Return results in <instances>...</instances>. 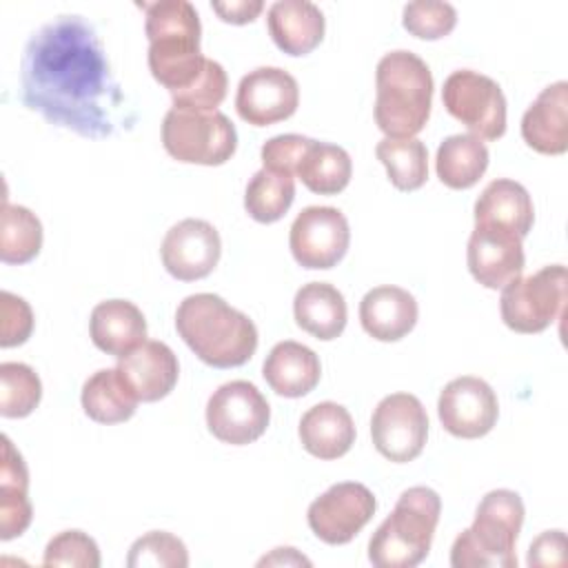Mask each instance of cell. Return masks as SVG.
I'll return each mask as SVG.
<instances>
[{
  "instance_id": "1",
  "label": "cell",
  "mask_w": 568,
  "mask_h": 568,
  "mask_svg": "<svg viewBox=\"0 0 568 568\" xmlns=\"http://www.w3.org/2000/svg\"><path fill=\"white\" fill-rule=\"evenodd\" d=\"M22 102L47 122L102 140L118 126L124 95L95 29L75 13L42 24L24 44Z\"/></svg>"
},
{
  "instance_id": "2",
  "label": "cell",
  "mask_w": 568,
  "mask_h": 568,
  "mask_svg": "<svg viewBox=\"0 0 568 568\" xmlns=\"http://www.w3.org/2000/svg\"><path fill=\"white\" fill-rule=\"evenodd\" d=\"M175 331L184 344L213 368L246 364L257 348L253 320L215 293H195L180 302Z\"/></svg>"
},
{
  "instance_id": "3",
  "label": "cell",
  "mask_w": 568,
  "mask_h": 568,
  "mask_svg": "<svg viewBox=\"0 0 568 568\" xmlns=\"http://www.w3.org/2000/svg\"><path fill=\"white\" fill-rule=\"evenodd\" d=\"M142 9L151 75L171 93L186 89L206 62L200 51L202 24L195 7L186 0H160L142 2Z\"/></svg>"
},
{
  "instance_id": "4",
  "label": "cell",
  "mask_w": 568,
  "mask_h": 568,
  "mask_svg": "<svg viewBox=\"0 0 568 568\" xmlns=\"http://www.w3.org/2000/svg\"><path fill=\"white\" fill-rule=\"evenodd\" d=\"M433 106V73L413 51L397 49L375 69V124L386 138H415Z\"/></svg>"
},
{
  "instance_id": "5",
  "label": "cell",
  "mask_w": 568,
  "mask_h": 568,
  "mask_svg": "<svg viewBox=\"0 0 568 568\" xmlns=\"http://www.w3.org/2000/svg\"><path fill=\"white\" fill-rule=\"evenodd\" d=\"M524 501L515 490L497 488L481 497L475 521L450 548L455 568H517V537L524 524Z\"/></svg>"
},
{
  "instance_id": "6",
  "label": "cell",
  "mask_w": 568,
  "mask_h": 568,
  "mask_svg": "<svg viewBox=\"0 0 568 568\" xmlns=\"http://www.w3.org/2000/svg\"><path fill=\"white\" fill-rule=\"evenodd\" d=\"M442 499L428 486L404 490L393 513L368 541V559L377 568H413L428 557L439 521Z\"/></svg>"
},
{
  "instance_id": "7",
  "label": "cell",
  "mask_w": 568,
  "mask_h": 568,
  "mask_svg": "<svg viewBox=\"0 0 568 568\" xmlns=\"http://www.w3.org/2000/svg\"><path fill=\"white\" fill-rule=\"evenodd\" d=\"M162 144L178 162L220 166L235 153L237 131L222 111L169 109L162 120Z\"/></svg>"
},
{
  "instance_id": "8",
  "label": "cell",
  "mask_w": 568,
  "mask_h": 568,
  "mask_svg": "<svg viewBox=\"0 0 568 568\" xmlns=\"http://www.w3.org/2000/svg\"><path fill=\"white\" fill-rule=\"evenodd\" d=\"M566 266L550 264L532 275L517 277L501 288L499 313L515 333H541L564 311Z\"/></svg>"
},
{
  "instance_id": "9",
  "label": "cell",
  "mask_w": 568,
  "mask_h": 568,
  "mask_svg": "<svg viewBox=\"0 0 568 568\" xmlns=\"http://www.w3.org/2000/svg\"><path fill=\"white\" fill-rule=\"evenodd\" d=\"M442 102L479 140H497L506 133V95L493 78L479 71H453L444 80Z\"/></svg>"
},
{
  "instance_id": "10",
  "label": "cell",
  "mask_w": 568,
  "mask_h": 568,
  "mask_svg": "<svg viewBox=\"0 0 568 568\" xmlns=\"http://www.w3.org/2000/svg\"><path fill=\"white\" fill-rule=\"evenodd\" d=\"M271 422V406L255 384L233 379L222 384L206 402V426L211 435L231 446L260 439Z\"/></svg>"
},
{
  "instance_id": "11",
  "label": "cell",
  "mask_w": 568,
  "mask_h": 568,
  "mask_svg": "<svg viewBox=\"0 0 568 568\" xmlns=\"http://www.w3.org/2000/svg\"><path fill=\"white\" fill-rule=\"evenodd\" d=\"M371 437L377 453L395 464L413 462L426 446L428 415L410 393H390L373 410Z\"/></svg>"
},
{
  "instance_id": "12",
  "label": "cell",
  "mask_w": 568,
  "mask_h": 568,
  "mask_svg": "<svg viewBox=\"0 0 568 568\" xmlns=\"http://www.w3.org/2000/svg\"><path fill=\"white\" fill-rule=\"evenodd\" d=\"M375 508V495L364 484L339 481L311 501L306 519L317 539L342 546L373 519Z\"/></svg>"
},
{
  "instance_id": "13",
  "label": "cell",
  "mask_w": 568,
  "mask_h": 568,
  "mask_svg": "<svg viewBox=\"0 0 568 568\" xmlns=\"http://www.w3.org/2000/svg\"><path fill=\"white\" fill-rule=\"evenodd\" d=\"M351 229L335 206H306L291 224L288 246L304 268H333L348 251Z\"/></svg>"
},
{
  "instance_id": "14",
  "label": "cell",
  "mask_w": 568,
  "mask_h": 568,
  "mask_svg": "<svg viewBox=\"0 0 568 568\" xmlns=\"http://www.w3.org/2000/svg\"><path fill=\"white\" fill-rule=\"evenodd\" d=\"M442 426L462 439H477L493 430L499 417L497 395L488 382L475 375L450 379L437 399Z\"/></svg>"
},
{
  "instance_id": "15",
  "label": "cell",
  "mask_w": 568,
  "mask_h": 568,
  "mask_svg": "<svg viewBox=\"0 0 568 568\" xmlns=\"http://www.w3.org/2000/svg\"><path fill=\"white\" fill-rule=\"evenodd\" d=\"M297 80L280 67H257L237 84V115L253 126H268L291 118L297 111Z\"/></svg>"
},
{
  "instance_id": "16",
  "label": "cell",
  "mask_w": 568,
  "mask_h": 568,
  "mask_svg": "<svg viewBox=\"0 0 568 568\" xmlns=\"http://www.w3.org/2000/svg\"><path fill=\"white\" fill-rule=\"evenodd\" d=\"M160 255L169 275L180 282H195L217 266L222 240L211 222L186 217L166 231Z\"/></svg>"
},
{
  "instance_id": "17",
  "label": "cell",
  "mask_w": 568,
  "mask_h": 568,
  "mask_svg": "<svg viewBox=\"0 0 568 568\" xmlns=\"http://www.w3.org/2000/svg\"><path fill=\"white\" fill-rule=\"evenodd\" d=\"M521 240L524 237L513 229L499 224H475L466 246L470 275L493 291L521 277L526 262Z\"/></svg>"
},
{
  "instance_id": "18",
  "label": "cell",
  "mask_w": 568,
  "mask_h": 568,
  "mask_svg": "<svg viewBox=\"0 0 568 568\" xmlns=\"http://www.w3.org/2000/svg\"><path fill=\"white\" fill-rule=\"evenodd\" d=\"M118 371L140 402H158L166 397L180 377L175 353L158 339H146L131 353L118 357Z\"/></svg>"
},
{
  "instance_id": "19",
  "label": "cell",
  "mask_w": 568,
  "mask_h": 568,
  "mask_svg": "<svg viewBox=\"0 0 568 568\" xmlns=\"http://www.w3.org/2000/svg\"><path fill=\"white\" fill-rule=\"evenodd\" d=\"M524 142L544 155H561L568 149V82L548 84L521 118Z\"/></svg>"
},
{
  "instance_id": "20",
  "label": "cell",
  "mask_w": 568,
  "mask_h": 568,
  "mask_svg": "<svg viewBox=\"0 0 568 568\" xmlns=\"http://www.w3.org/2000/svg\"><path fill=\"white\" fill-rule=\"evenodd\" d=\"M417 300L399 286L382 284L371 288L359 302L362 328L379 342H397L417 324Z\"/></svg>"
},
{
  "instance_id": "21",
  "label": "cell",
  "mask_w": 568,
  "mask_h": 568,
  "mask_svg": "<svg viewBox=\"0 0 568 568\" xmlns=\"http://www.w3.org/2000/svg\"><path fill=\"white\" fill-rule=\"evenodd\" d=\"M266 24L273 42L288 55L311 53L324 38L326 20L308 0H277L268 7Z\"/></svg>"
},
{
  "instance_id": "22",
  "label": "cell",
  "mask_w": 568,
  "mask_h": 568,
  "mask_svg": "<svg viewBox=\"0 0 568 568\" xmlns=\"http://www.w3.org/2000/svg\"><path fill=\"white\" fill-rule=\"evenodd\" d=\"M89 333L102 353L122 357L146 342V320L129 300H104L91 311Z\"/></svg>"
},
{
  "instance_id": "23",
  "label": "cell",
  "mask_w": 568,
  "mask_h": 568,
  "mask_svg": "<svg viewBox=\"0 0 568 568\" xmlns=\"http://www.w3.org/2000/svg\"><path fill=\"white\" fill-rule=\"evenodd\" d=\"M262 375L277 395L293 399L308 395L317 386L322 377V364L313 348L293 339H284L268 351Z\"/></svg>"
},
{
  "instance_id": "24",
  "label": "cell",
  "mask_w": 568,
  "mask_h": 568,
  "mask_svg": "<svg viewBox=\"0 0 568 568\" xmlns=\"http://www.w3.org/2000/svg\"><path fill=\"white\" fill-rule=\"evenodd\" d=\"M297 435L313 457L337 459L355 444V424L342 404L320 402L302 415Z\"/></svg>"
},
{
  "instance_id": "25",
  "label": "cell",
  "mask_w": 568,
  "mask_h": 568,
  "mask_svg": "<svg viewBox=\"0 0 568 568\" xmlns=\"http://www.w3.org/2000/svg\"><path fill=\"white\" fill-rule=\"evenodd\" d=\"M293 315L302 331L328 342L344 333L348 308L344 295L328 282H308L293 297Z\"/></svg>"
},
{
  "instance_id": "26",
  "label": "cell",
  "mask_w": 568,
  "mask_h": 568,
  "mask_svg": "<svg viewBox=\"0 0 568 568\" xmlns=\"http://www.w3.org/2000/svg\"><path fill=\"white\" fill-rule=\"evenodd\" d=\"M33 517L29 501V470L22 455L11 439L2 437V468H0V539L20 537Z\"/></svg>"
},
{
  "instance_id": "27",
  "label": "cell",
  "mask_w": 568,
  "mask_h": 568,
  "mask_svg": "<svg viewBox=\"0 0 568 568\" xmlns=\"http://www.w3.org/2000/svg\"><path fill=\"white\" fill-rule=\"evenodd\" d=\"M475 224H499L506 229H513L517 235L526 237L535 222V206L532 197L526 191L524 184L497 178L475 202Z\"/></svg>"
},
{
  "instance_id": "28",
  "label": "cell",
  "mask_w": 568,
  "mask_h": 568,
  "mask_svg": "<svg viewBox=\"0 0 568 568\" xmlns=\"http://www.w3.org/2000/svg\"><path fill=\"white\" fill-rule=\"evenodd\" d=\"M84 413L98 424H120L133 417L138 397L122 373L115 368L95 371L82 386L80 395Z\"/></svg>"
},
{
  "instance_id": "29",
  "label": "cell",
  "mask_w": 568,
  "mask_h": 568,
  "mask_svg": "<svg viewBox=\"0 0 568 568\" xmlns=\"http://www.w3.org/2000/svg\"><path fill=\"white\" fill-rule=\"evenodd\" d=\"M488 149L484 140L470 133L448 135L435 155V171L448 189H470L488 169Z\"/></svg>"
},
{
  "instance_id": "30",
  "label": "cell",
  "mask_w": 568,
  "mask_h": 568,
  "mask_svg": "<svg viewBox=\"0 0 568 568\" xmlns=\"http://www.w3.org/2000/svg\"><path fill=\"white\" fill-rule=\"evenodd\" d=\"M351 175L353 162L348 151L313 138L295 169V178H300L308 191L320 195H337L348 186Z\"/></svg>"
},
{
  "instance_id": "31",
  "label": "cell",
  "mask_w": 568,
  "mask_h": 568,
  "mask_svg": "<svg viewBox=\"0 0 568 568\" xmlns=\"http://www.w3.org/2000/svg\"><path fill=\"white\" fill-rule=\"evenodd\" d=\"M388 180L399 191H417L428 180V149L419 138H384L375 146Z\"/></svg>"
},
{
  "instance_id": "32",
  "label": "cell",
  "mask_w": 568,
  "mask_h": 568,
  "mask_svg": "<svg viewBox=\"0 0 568 568\" xmlns=\"http://www.w3.org/2000/svg\"><path fill=\"white\" fill-rule=\"evenodd\" d=\"M295 200V178L273 169H260L246 184L244 209L262 224H273L286 215Z\"/></svg>"
},
{
  "instance_id": "33",
  "label": "cell",
  "mask_w": 568,
  "mask_h": 568,
  "mask_svg": "<svg viewBox=\"0 0 568 568\" xmlns=\"http://www.w3.org/2000/svg\"><path fill=\"white\" fill-rule=\"evenodd\" d=\"M42 248V224L33 211L20 204H2L0 260L4 264H27Z\"/></svg>"
},
{
  "instance_id": "34",
  "label": "cell",
  "mask_w": 568,
  "mask_h": 568,
  "mask_svg": "<svg viewBox=\"0 0 568 568\" xmlns=\"http://www.w3.org/2000/svg\"><path fill=\"white\" fill-rule=\"evenodd\" d=\"M42 397V382L38 373L22 362L0 364V415L27 417L36 410Z\"/></svg>"
},
{
  "instance_id": "35",
  "label": "cell",
  "mask_w": 568,
  "mask_h": 568,
  "mask_svg": "<svg viewBox=\"0 0 568 568\" xmlns=\"http://www.w3.org/2000/svg\"><path fill=\"white\" fill-rule=\"evenodd\" d=\"M129 568H184L189 566V550L184 541L166 530H151L138 537L126 557Z\"/></svg>"
},
{
  "instance_id": "36",
  "label": "cell",
  "mask_w": 568,
  "mask_h": 568,
  "mask_svg": "<svg viewBox=\"0 0 568 568\" xmlns=\"http://www.w3.org/2000/svg\"><path fill=\"white\" fill-rule=\"evenodd\" d=\"M226 87H229V78H226L224 67L220 62L206 58L200 75L186 89L171 93L173 109L200 111V113L217 111V106L226 98Z\"/></svg>"
},
{
  "instance_id": "37",
  "label": "cell",
  "mask_w": 568,
  "mask_h": 568,
  "mask_svg": "<svg viewBox=\"0 0 568 568\" xmlns=\"http://www.w3.org/2000/svg\"><path fill=\"white\" fill-rule=\"evenodd\" d=\"M402 24L419 40H439L455 29L457 9L450 2H408L402 11Z\"/></svg>"
},
{
  "instance_id": "38",
  "label": "cell",
  "mask_w": 568,
  "mask_h": 568,
  "mask_svg": "<svg viewBox=\"0 0 568 568\" xmlns=\"http://www.w3.org/2000/svg\"><path fill=\"white\" fill-rule=\"evenodd\" d=\"M42 564L71 566V568H98L100 548L95 539L82 530H62L49 539Z\"/></svg>"
},
{
  "instance_id": "39",
  "label": "cell",
  "mask_w": 568,
  "mask_h": 568,
  "mask_svg": "<svg viewBox=\"0 0 568 568\" xmlns=\"http://www.w3.org/2000/svg\"><path fill=\"white\" fill-rule=\"evenodd\" d=\"M2 333H0V346L11 348L24 344L33 333V311L27 300L2 291Z\"/></svg>"
},
{
  "instance_id": "40",
  "label": "cell",
  "mask_w": 568,
  "mask_h": 568,
  "mask_svg": "<svg viewBox=\"0 0 568 568\" xmlns=\"http://www.w3.org/2000/svg\"><path fill=\"white\" fill-rule=\"evenodd\" d=\"M311 138L300 133H282L262 144V164L264 169H273L280 173H288L295 178V169L308 146Z\"/></svg>"
},
{
  "instance_id": "41",
  "label": "cell",
  "mask_w": 568,
  "mask_h": 568,
  "mask_svg": "<svg viewBox=\"0 0 568 568\" xmlns=\"http://www.w3.org/2000/svg\"><path fill=\"white\" fill-rule=\"evenodd\" d=\"M564 564H566L564 530H546L530 544L528 566H564Z\"/></svg>"
},
{
  "instance_id": "42",
  "label": "cell",
  "mask_w": 568,
  "mask_h": 568,
  "mask_svg": "<svg viewBox=\"0 0 568 568\" xmlns=\"http://www.w3.org/2000/svg\"><path fill=\"white\" fill-rule=\"evenodd\" d=\"M211 9L220 16V20L231 24H246L253 22L262 9V0H231V2H211Z\"/></svg>"
},
{
  "instance_id": "43",
  "label": "cell",
  "mask_w": 568,
  "mask_h": 568,
  "mask_svg": "<svg viewBox=\"0 0 568 568\" xmlns=\"http://www.w3.org/2000/svg\"><path fill=\"white\" fill-rule=\"evenodd\" d=\"M311 566V561L304 557V555H300L295 548H291V546H284V548H275L268 557H262L260 561H257V566Z\"/></svg>"
}]
</instances>
